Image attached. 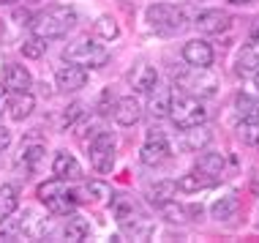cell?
Instances as JSON below:
<instances>
[{
    "instance_id": "12",
    "label": "cell",
    "mask_w": 259,
    "mask_h": 243,
    "mask_svg": "<svg viewBox=\"0 0 259 243\" xmlns=\"http://www.w3.org/2000/svg\"><path fill=\"white\" fill-rule=\"evenodd\" d=\"M183 60L188 66H199V68H207V66H213V60H215V52H213V47H210V41L205 38H191V41H186L183 44Z\"/></svg>"
},
{
    "instance_id": "1",
    "label": "cell",
    "mask_w": 259,
    "mask_h": 243,
    "mask_svg": "<svg viewBox=\"0 0 259 243\" xmlns=\"http://www.w3.org/2000/svg\"><path fill=\"white\" fill-rule=\"evenodd\" d=\"M76 22H79V14L74 6H50L30 19V30L41 41H55L63 38L68 30H74Z\"/></svg>"
},
{
    "instance_id": "2",
    "label": "cell",
    "mask_w": 259,
    "mask_h": 243,
    "mask_svg": "<svg viewBox=\"0 0 259 243\" xmlns=\"http://www.w3.org/2000/svg\"><path fill=\"white\" fill-rule=\"evenodd\" d=\"M36 197H38L41 205H47V211H50L52 216H68V213H74L76 205H79L76 191L68 189L66 180H60V178L44 180L36 189Z\"/></svg>"
},
{
    "instance_id": "18",
    "label": "cell",
    "mask_w": 259,
    "mask_h": 243,
    "mask_svg": "<svg viewBox=\"0 0 259 243\" xmlns=\"http://www.w3.org/2000/svg\"><path fill=\"white\" fill-rule=\"evenodd\" d=\"M148 109L153 117H166L169 115V107H172V99H175V90L169 85H156L148 93Z\"/></svg>"
},
{
    "instance_id": "29",
    "label": "cell",
    "mask_w": 259,
    "mask_h": 243,
    "mask_svg": "<svg viewBox=\"0 0 259 243\" xmlns=\"http://www.w3.org/2000/svg\"><path fill=\"white\" fill-rule=\"evenodd\" d=\"M237 137H240L246 145H256V140H259V117L256 115L240 117V123H237Z\"/></svg>"
},
{
    "instance_id": "25",
    "label": "cell",
    "mask_w": 259,
    "mask_h": 243,
    "mask_svg": "<svg viewBox=\"0 0 259 243\" xmlns=\"http://www.w3.org/2000/svg\"><path fill=\"white\" fill-rule=\"evenodd\" d=\"M148 199L156 208H161L164 202H169V199H175L178 197V183L175 180H158V183H153V186H148Z\"/></svg>"
},
{
    "instance_id": "7",
    "label": "cell",
    "mask_w": 259,
    "mask_h": 243,
    "mask_svg": "<svg viewBox=\"0 0 259 243\" xmlns=\"http://www.w3.org/2000/svg\"><path fill=\"white\" fill-rule=\"evenodd\" d=\"M169 120L178 126L180 131L183 129H191V126H199V123H207V109L205 104H202V99H197V96H178L175 93L172 99V107H169Z\"/></svg>"
},
{
    "instance_id": "35",
    "label": "cell",
    "mask_w": 259,
    "mask_h": 243,
    "mask_svg": "<svg viewBox=\"0 0 259 243\" xmlns=\"http://www.w3.org/2000/svg\"><path fill=\"white\" fill-rule=\"evenodd\" d=\"M112 104H115V101H112V93H109V90H104V93H101V101H99V112H101V115L112 112Z\"/></svg>"
},
{
    "instance_id": "22",
    "label": "cell",
    "mask_w": 259,
    "mask_h": 243,
    "mask_svg": "<svg viewBox=\"0 0 259 243\" xmlns=\"http://www.w3.org/2000/svg\"><path fill=\"white\" fill-rule=\"evenodd\" d=\"M237 208H240V199H237V191H224L213 205H210V216L215 221H229L235 219Z\"/></svg>"
},
{
    "instance_id": "8",
    "label": "cell",
    "mask_w": 259,
    "mask_h": 243,
    "mask_svg": "<svg viewBox=\"0 0 259 243\" xmlns=\"http://www.w3.org/2000/svg\"><path fill=\"white\" fill-rule=\"evenodd\" d=\"M115 153H117V140L112 131H96L88 142V158L99 175H107L115 167Z\"/></svg>"
},
{
    "instance_id": "6",
    "label": "cell",
    "mask_w": 259,
    "mask_h": 243,
    "mask_svg": "<svg viewBox=\"0 0 259 243\" xmlns=\"http://www.w3.org/2000/svg\"><path fill=\"white\" fill-rule=\"evenodd\" d=\"M63 60L82 68H104L109 63V52L107 47L96 44L93 38H76L63 50Z\"/></svg>"
},
{
    "instance_id": "19",
    "label": "cell",
    "mask_w": 259,
    "mask_h": 243,
    "mask_svg": "<svg viewBox=\"0 0 259 243\" xmlns=\"http://www.w3.org/2000/svg\"><path fill=\"white\" fill-rule=\"evenodd\" d=\"M235 71L240 77H254L259 71V44H243L240 52H237V60H235Z\"/></svg>"
},
{
    "instance_id": "21",
    "label": "cell",
    "mask_w": 259,
    "mask_h": 243,
    "mask_svg": "<svg viewBox=\"0 0 259 243\" xmlns=\"http://www.w3.org/2000/svg\"><path fill=\"white\" fill-rule=\"evenodd\" d=\"M210 142H213V131H210L205 123L191 126V129H183V148L191 150V153H202Z\"/></svg>"
},
{
    "instance_id": "40",
    "label": "cell",
    "mask_w": 259,
    "mask_h": 243,
    "mask_svg": "<svg viewBox=\"0 0 259 243\" xmlns=\"http://www.w3.org/2000/svg\"><path fill=\"white\" fill-rule=\"evenodd\" d=\"M254 88H256V90H259V71H256V74H254Z\"/></svg>"
},
{
    "instance_id": "26",
    "label": "cell",
    "mask_w": 259,
    "mask_h": 243,
    "mask_svg": "<svg viewBox=\"0 0 259 243\" xmlns=\"http://www.w3.org/2000/svg\"><path fill=\"white\" fill-rule=\"evenodd\" d=\"M63 238L66 240H88L90 238V221L76 216V213H68V221L63 227Z\"/></svg>"
},
{
    "instance_id": "17",
    "label": "cell",
    "mask_w": 259,
    "mask_h": 243,
    "mask_svg": "<svg viewBox=\"0 0 259 243\" xmlns=\"http://www.w3.org/2000/svg\"><path fill=\"white\" fill-rule=\"evenodd\" d=\"M175 183H178V191L197 194V191H207V189H213V186H219V180H213L210 175H205V172H199V170H191V172H186V175H180Z\"/></svg>"
},
{
    "instance_id": "30",
    "label": "cell",
    "mask_w": 259,
    "mask_h": 243,
    "mask_svg": "<svg viewBox=\"0 0 259 243\" xmlns=\"http://www.w3.org/2000/svg\"><path fill=\"white\" fill-rule=\"evenodd\" d=\"M158 211L164 213V219L172 221V224H175V221H191V216H188V205H178L175 199L164 202V205L158 208Z\"/></svg>"
},
{
    "instance_id": "5",
    "label": "cell",
    "mask_w": 259,
    "mask_h": 243,
    "mask_svg": "<svg viewBox=\"0 0 259 243\" xmlns=\"http://www.w3.org/2000/svg\"><path fill=\"white\" fill-rule=\"evenodd\" d=\"M115 219H117V227L123 230V235H128V238L148 240L150 232H153L150 219L139 211V205L134 199H117L115 202Z\"/></svg>"
},
{
    "instance_id": "39",
    "label": "cell",
    "mask_w": 259,
    "mask_h": 243,
    "mask_svg": "<svg viewBox=\"0 0 259 243\" xmlns=\"http://www.w3.org/2000/svg\"><path fill=\"white\" fill-rule=\"evenodd\" d=\"M14 3H19V0H0V6H14Z\"/></svg>"
},
{
    "instance_id": "14",
    "label": "cell",
    "mask_w": 259,
    "mask_h": 243,
    "mask_svg": "<svg viewBox=\"0 0 259 243\" xmlns=\"http://www.w3.org/2000/svg\"><path fill=\"white\" fill-rule=\"evenodd\" d=\"M112 117H115L117 126H134V123L142 120V104L134 96L115 99V104H112Z\"/></svg>"
},
{
    "instance_id": "10",
    "label": "cell",
    "mask_w": 259,
    "mask_h": 243,
    "mask_svg": "<svg viewBox=\"0 0 259 243\" xmlns=\"http://www.w3.org/2000/svg\"><path fill=\"white\" fill-rule=\"evenodd\" d=\"M194 25H197L202 33H210V36H221V33H227L229 27H232V17H229L227 11H221V9H205V11L197 14Z\"/></svg>"
},
{
    "instance_id": "36",
    "label": "cell",
    "mask_w": 259,
    "mask_h": 243,
    "mask_svg": "<svg viewBox=\"0 0 259 243\" xmlns=\"http://www.w3.org/2000/svg\"><path fill=\"white\" fill-rule=\"evenodd\" d=\"M9 145H11V131L6 129V126H0V153H3Z\"/></svg>"
},
{
    "instance_id": "11",
    "label": "cell",
    "mask_w": 259,
    "mask_h": 243,
    "mask_svg": "<svg viewBox=\"0 0 259 243\" xmlns=\"http://www.w3.org/2000/svg\"><path fill=\"white\" fill-rule=\"evenodd\" d=\"M55 85H58L63 93H76L88 85V68L82 66H74V63H66L55 71Z\"/></svg>"
},
{
    "instance_id": "24",
    "label": "cell",
    "mask_w": 259,
    "mask_h": 243,
    "mask_svg": "<svg viewBox=\"0 0 259 243\" xmlns=\"http://www.w3.org/2000/svg\"><path fill=\"white\" fill-rule=\"evenodd\" d=\"M194 170L205 172V175H210L213 180H219V183H221V178H224V170H227V158H224L221 153H205V150H202V156L197 158V164H194Z\"/></svg>"
},
{
    "instance_id": "9",
    "label": "cell",
    "mask_w": 259,
    "mask_h": 243,
    "mask_svg": "<svg viewBox=\"0 0 259 243\" xmlns=\"http://www.w3.org/2000/svg\"><path fill=\"white\" fill-rule=\"evenodd\" d=\"M172 158V148H169V140H166V134L156 126L148 129V134H145V145L142 150H139V161L145 167H161L166 164Z\"/></svg>"
},
{
    "instance_id": "16",
    "label": "cell",
    "mask_w": 259,
    "mask_h": 243,
    "mask_svg": "<svg viewBox=\"0 0 259 243\" xmlns=\"http://www.w3.org/2000/svg\"><path fill=\"white\" fill-rule=\"evenodd\" d=\"M52 175L66 180V183H74V180H82V164L76 161V156L60 150V153H55V158H52Z\"/></svg>"
},
{
    "instance_id": "38",
    "label": "cell",
    "mask_w": 259,
    "mask_h": 243,
    "mask_svg": "<svg viewBox=\"0 0 259 243\" xmlns=\"http://www.w3.org/2000/svg\"><path fill=\"white\" fill-rule=\"evenodd\" d=\"M227 3H232V6H251V3H256V0H227Z\"/></svg>"
},
{
    "instance_id": "20",
    "label": "cell",
    "mask_w": 259,
    "mask_h": 243,
    "mask_svg": "<svg viewBox=\"0 0 259 243\" xmlns=\"http://www.w3.org/2000/svg\"><path fill=\"white\" fill-rule=\"evenodd\" d=\"M6 109H9V117L11 120H25V117L33 115V109H36V99H33L30 90H25V93H11L9 104H6Z\"/></svg>"
},
{
    "instance_id": "28",
    "label": "cell",
    "mask_w": 259,
    "mask_h": 243,
    "mask_svg": "<svg viewBox=\"0 0 259 243\" xmlns=\"http://www.w3.org/2000/svg\"><path fill=\"white\" fill-rule=\"evenodd\" d=\"M93 30H96V36H99L101 41H115V38H120V25H117V19L112 17V14H101V17L96 19Z\"/></svg>"
},
{
    "instance_id": "41",
    "label": "cell",
    "mask_w": 259,
    "mask_h": 243,
    "mask_svg": "<svg viewBox=\"0 0 259 243\" xmlns=\"http://www.w3.org/2000/svg\"><path fill=\"white\" fill-rule=\"evenodd\" d=\"M256 148H259V140H256Z\"/></svg>"
},
{
    "instance_id": "31",
    "label": "cell",
    "mask_w": 259,
    "mask_h": 243,
    "mask_svg": "<svg viewBox=\"0 0 259 243\" xmlns=\"http://www.w3.org/2000/svg\"><path fill=\"white\" fill-rule=\"evenodd\" d=\"M235 107H237V112H240V117H251V115L259 117V101L251 99L248 93H240V96H237Z\"/></svg>"
},
{
    "instance_id": "32",
    "label": "cell",
    "mask_w": 259,
    "mask_h": 243,
    "mask_svg": "<svg viewBox=\"0 0 259 243\" xmlns=\"http://www.w3.org/2000/svg\"><path fill=\"white\" fill-rule=\"evenodd\" d=\"M44 50H47V41H41L38 36L27 38L25 44H22V55H25V58H30V60L44 58Z\"/></svg>"
},
{
    "instance_id": "34",
    "label": "cell",
    "mask_w": 259,
    "mask_h": 243,
    "mask_svg": "<svg viewBox=\"0 0 259 243\" xmlns=\"http://www.w3.org/2000/svg\"><path fill=\"white\" fill-rule=\"evenodd\" d=\"M41 153H44L41 145H30V148H25V167H27V170H33V167L41 161Z\"/></svg>"
},
{
    "instance_id": "23",
    "label": "cell",
    "mask_w": 259,
    "mask_h": 243,
    "mask_svg": "<svg viewBox=\"0 0 259 243\" xmlns=\"http://www.w3.org/2000/svg\"><path fill=\"white\" fill-rule=\"evenodd\" d=\"M76 191V199L79 202H107L112 197V189L109 183H104V180H88V183H82Z\"/></svg>"
},
{
    "instance_id": "37",
    "label": "cell",
    "mask_w": 259,
    "mask_h": 243,
    "mask_svg": "<svg viewBox=\"0 0 259 243\" xmlns=\"http://www.w3.org/2000/svg\"><path fill=\"white\" fill-rule=\"evenodd\" d=\"M251 41H254V44H259V17L254 19V25H251Z\"/></svg>"
},
{
    "instance_id": "33",
    "label": "cell",
    "mask_w": 259,
    "mask_h": 243,
    "mask_svg": "<svg viewBox=\"0 0 259 243\" xmlns=\"http://www.w3.org/2000/svg\"><path fill=\"white\" fill-rule=\"evenodd\" d=\"M79 117H85V109H82V104L76 101L71 107H66V112H63V126H74Z\"/></svg>"
},
{
    "instance_id": "4",
    "label": "cell",
    "mask_w": 259,
    "mask_h": 243,
    "mask_svg": "<svg viewBox=\"0 0 259 243\" xmlns=\"http://www.w3.org/2000/svg\"><path fill=\"white\" fill-rule=\"evenodd\" d=\"M175 85L178 90H183L188 96H197V99H210V96L219 93V77L207 68L199 66H188L180 74H175Z\"/></svg>"
},
{
    "instance_id": "27",
    "label": "cell",
    "mask_w": 259,
    "mask_h": 243,
    "mask_svg": "<svg viewBox=\"0 0 259 243\" xmlns=\"http://www.w3.org/2000/svg\"><path fill=\"white\" fill-rule=\"evenodd\" d=\"M19 208V189L11 183H3L0 186V221L3 219H11Z\"/></svg>"
},
{
    "instance_id": "13",
    "label": "cell",
    "mask_w": 259,
    "mask_h": 243,
    "mask_svg": "<svg viewBox=\"0 0 259 243\" xmlns=\"http://www.w3.org/2000/svg\"><path fill=\"white\" fill-rule=\"evenodd\" d=\"M125 79H128V85H131V90H134V93L148 96L150 90L158 85V71H156L150 63H137L128 74H125Z\"/></svg>"
},
{
    "instance_id": "3",
    "label": "cell",
    "mask_w": 259,
    "mask_h": 243,
    "mask_svg": "<svg viewBox=\"0 0 259 243\" xmlns=\"http://www.w3.org/2000/svg\"><path fill=\"white\" fill-rule=\"evenodd\" d=\"M145 22H148V27L153 33H158V36H178V33L186 30L188 17H186V11L175 3H153V6H148V11H145Z\"/></svg>"
},
{
    "instance_id": "15",
    "label": "cell",
    "mask_w": 259,
    "mask_h": 243,
    "mask_svg": "<svg viewBox=\"0 0 259 243\" xmlns=\"http://www.w3.org/2000/svg\"><path fill=\"white\" fill-rule=\"evenodd\" d=\"M33 88V77L25 66L19 63H9L3 68V90L6 93H25Z\"/></svg>"
}]
</instances>
